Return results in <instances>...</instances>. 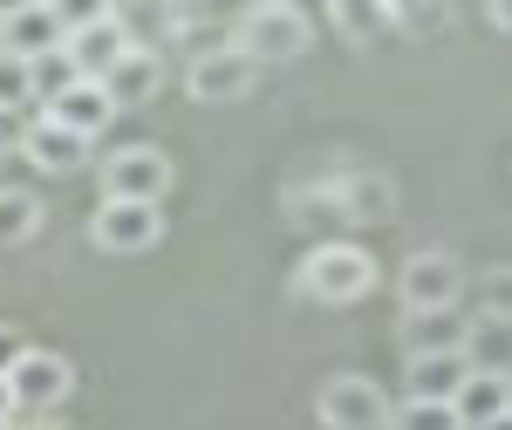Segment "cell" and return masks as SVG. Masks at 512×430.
<instances>
[{"instance_id": "6da1fadb", "label": "cell", "mask_w": 512, "mask_h": 430, "mask_svg": "<svg viewBox=\"0 0 512 430\" xmlns=\"http://www.w3.org/2000/svg\"><path fill=\"white\" fill-rule=\"evenodd\" d=\"M376 287V260L349 246V239H328V246H308V260L294 267V294L308 301H328V308H349Z\"/></svg>"}, {"instance_id": "7a4b0ae2", "label": "cell", "mask_w": 512, "mask_h": 430, "mask_svg": "<svg viewBox=\"0 0 512 430\" xmlns=\"http://www.w3.org/2000/svg\"><path fill=\"white\" fill-rule=\"evenodd\" d=\"M308 41H315V28L294 0H253L233 21V48L253 62H294V55H308Z\"/></svg>"}, {"instance_id": "3957f363", "label": "cell", "mask_w": 512, "mask_h": 430, "mask_svg": "<svg viewBox=\"0 0 512 430\" xmlns=\"http://www.w3.org/2000/svg\"><path fill=\"white\" fill-rule=\"evenodd\" d=\"M390 396L383 383H369V376H328L315 396V417L328 430H390Z\"/></svg>"}, {"instance_id": "277c9868", "label": "cell", "mask_w": 512, "mask_h": 430, "mask_svg": "<svg viewBox=\"0 0 512 430\" xmlns=\"http://www.w3.org/2000/svg\"><path fill=\"white\" fill-rule=\"evenodd\" d=\"M7 390H14V417H48L62 396L76 390V362L55 355V349H28L21 362H14Z\"/></svg>"}, {"instance_id": "5b68a950", "label": "cell", "mask_w": 512, "mask_h": 430, "mask_svg": "<svg viewBox=\"0 0 512 430\" xmlns=\"http://www.w3.org/2000/svg\"><path fill=\"white\" fill-rule=\"evenodd\" d=\"M171 192V157L158 144H123L103 157V198H137V205H164Z\"/></svg>"}, {"instance_id": "8992f818", "label": "cell", "mask_w": 512, "mask_h": 430, "mask_svg": "<svg viewBox=\"0 0 512 430\" xmlns=\"http://www.w3.org/2000/svg\"><path fill=\"white\" fill-rule=\"evenodd\" d=\"M396 294H403V314L458 308V301H465V267H458L451 253H410V260H403V280H396Z\"/></svg>"}, {"instance_id": "52a82bcc", "label": "cell", "mask_w": 512, "mask_h": 430, "mask_svg": "<svg viewBox=\"0 0 512 430\" xmlns=\"http://www.w3.org/2000/svg\"><path fill=\"white\" fill-rule=\"evenodd\" d=\"M89 239L103 253H151L164 239V205H137V198H103L96 219H89Z\"/></svg>"}, {"instance_id": "ba28073f", "label": "cell", "mask_w": 512, "mask_h": 430, "mask_svg": "<svg viewBox=\"0 0 512 430\" xmlns=\"http://www.w3.org/2000/svg\"><path fill=\"white\" fill-rule=\"evenodd\" d=\"M253 82H260V62L239 55L233 41H226V48H198L192 69H185V89H192L198 103H239Z\"/></svg>"}, {"instance_id": "9c48e42d", "label": "cell", "mask_w": 512, "mask_h": 430, "mask_svg": "<svg viewBox=\"0 0 512 430\" xmlns=\"http://www.w3.org/2000/svg\"><path fill=\"white\" fill-rule=\"evenodd\" d=\"M21 157H28L35 171H48V178H76L82 164H89V137L62 130L55 117H35L21 130Z\"/></svg>"}, {"instance_id": "30bf717a", "label": "cell", "mask_w": 512, "mask_h": 430, "mask_svg": "<svg viewBox=\"0 0 512 430\" xmlns=\"http://www.w3.org/2000/svg\"><path fill=\"white\" fill-rule=\"evenodd\" d=\"M62 48H69V62L82 69V82H103V76H110V69L123 62V55L137 48V41H130V28H123L117 14H110V21H96V28H76V35L62 41Z\"/></svg>"}, {"instance_id": "8fae6325", "label": "cell", "mask_w": 512, "mask_h": 430, "mask_svg": "<svg viewBox=\"0 0 512 430\" xmlns=\"http://www.w3.org/2000/svg\"><path fill=\"white\" fill-rule=\"evenodd\" d=\"M62 41H69V28L55 21V7H48V0H41V7H28V14H14V21L0 28V48H7V55H21V62L55 55Z\"/></svg>"}, {"instance_id": "7c38bea8", "label": "cell", "mask_w": 512, "mask_h": 430, "mask_svg": "<svg viewBox=\"0 0 512 430\" xmlns=\"http://www.w3.org/2000/svg\"><path fill=\"white\" fill-rule=\"evenodd\" d=\"M41 117H55L62 130H76V137H96V130H110L117 103H110V89H103V82H76V89H69V96H55Z\"/></svg>"}, {"instance_id": "4fadbf2b", "label": "cell", "mask_w": 512, "mask_h": 430, "mask_svg": "<svg viewBox=\"0 0 512 430\" xmlns=\"http://www.w3.org/2000/svg\"><path fill=\"white\" fill-rule=\"evenodd\" d=\"M465 335H472V321H465L458 308L410 314V321H403V349H410V362H417V355H458Z\"/></svg>"}, {"instance_id": "5bb4252c", "label": "cell", "mask_w": 512, "mask_h": 430, "mask_svg": "<svg viewBox=\"0 0 512 430\" xmlns=\"http://www.w3.org/2000/svg\"><path fill=\"white\" fill-rule=\"evenodd\" d=\"M472 383V355H417L410 362V396H431V403H458V390Z\"/></svg>"}, {"instance_id": "9a60e30c", "label": "cell", "mask_w": 512, "mask_h": 430, "mask_svg": "<svg viewBox=\"0 0 512 430\" xmlns=\"http://www.w3.org/2000/svg\"><path fill=\"white\" fill-rule=\"evenodd\" d=\"M451 410H458V424H465V430L499 424V417L512 410V376H485V369H472V383L458 390V403H451Z\"/></svg>"}, {"instance_id": "2e32d148", "label": "cell", "mask_w": 512, "mask_h": 430, "mask_svg": "<svg viewBox=\"0 0 512 430\" xmlns=\"http://www.w3.org/2000/svg\"><path fill=\"white\" fill-rule=\"evenodd\" d=\"M103 89H110V103H117V110H130V103H151V89H158V55L137 41L117 69L103 76Z\"/></svg>"}, {"instance_id": "e0dca14e", "label": "cell", "mask_w": 512, "mask_h": 430, "mask_svg": "<svg viewBox=\"0 0 512 430\" xmlns=\"http://www.w3.org/2000/svg\"><path fill=\"white\" fill-rule=\"evenodd\" d=\"M465 355H472V369H485V376H512V321L478 314L472 335H465Z\"/></svg>"}, {"instance_id": "ac0fdd59", "label": "cell", "mask_w": 512, "mask_h": 430, "mask_svg": "<svg viewBox=\"0 0 512 430\" xmlns=\"http://www.w3.org/2000/svg\"><path fill=\"white\" fill-rule=\"evenodd\" d=\"M328 21H335V35H349V41H376L396 14L383 0H328Z\"/></svg>"}, {"instance_id": "d6986e66", "label": "cell", "mask_w": 512, "mask_h": 430, "mask_svg": "<svg viewBox=\"0 0 512 430\" xmlns=\"http://www.w3.org/2000/svg\"><path fill=\"white\" fill-rule=\"evenodd\" d=\"M35 226H41V198L21 192V185H0V246L35 239Z\"/></svg>"}, {"instance_id": "ffe728a7", "label": "cell", "mask_w": 512, "mask_h": 430, "mask_svg": "<svg viewBox=\"0 0 512 430\" xmlns=\"http://www.w3.org/2000/svg\"><path fill=\"white\" fill-rule=\"evenodd\" d=\"M35 62H21V55H7L0 48V117H14V110H35Z\"/></svg>"}, {"instance_id": "44dd1931", "label": "cell", "mask_w": 512, "mask_h": 430, "mask_svg": "<svg viewBox=\"0 0 512 430\" xmlns=\"http://www.w3.org/2000/svg\"><path fill=\"white\" fill-rule=\"evenodd\" d=\"M390 430H465L451 403H431V396H403L390 410Z\"/></svg>"}, {"instance_id": "7402d4cb", "label": "cell", "mask_w": 512, "mask_h": 430, "mask_svg": "<svg viewBox=\"0 0 512 430\" xmlns=\"http://www.w3.org/2000/svg\"><path fill=\"white\" fill-rule=\"evenodd\" d=\"M76 82H82V69L69 62V48H55V55H41V62H35V96H41V110H48L55 96H69Z\"/></svg>"}, {"instance_id": "603a6c76", "label": "cell", "mask_w": 512, "mask_h": 430, "mask_svg": "<svg viewBox=\"0 0 512 430\" xmlns=\"http://www.w3.org/2000/svg\"><path fill=\"white\" fill-rule=\"evenodd\" d=\"M48 7H55V21H62L69 35H76V28H96V21H110V14H117V0H48Z\"/></svg>"}, {"instance_id": "cb8c5ba5", "label": "cell", "mask_w": 512, "mask_h": 430, "mask_svg": "<svg viewBox=\"0 0 512 430\" xmlns=\"http://www.w3.org/2000/svg\"><path fill=\"white\" fill-rule=\"evenodd\" d=\"M478 314H499V321H512V267H499V274L485 280V308Z\"/></svg>"}, {"instance_id": "d4e9b609", "label": "cell", "mask_w": 512, "mask_h": 430, "mask_svg": "<svg viewBox=\"0 0 512 430\" xmlns=\"http://www.w3.org/2000/svg\"><path fill=\"white\" fill-rule=\"evenodd\" d=\"M28 355V335L14 328V321H0V376H14V362Z\"/></svg>"}, {"instance_id": "484cf974", "label": "cell", "mask_w": 512, "mask_h": 430, "mask_svg": "<svg viewBox=\"0 0 512 430\" xmlns=\"http://www.w3.org/2000/svg\"><path fill=\"white\" fill-rule=\"evenodd\" d=\"M383 7H390L396 21H431L437 14V0H383Z\"/></svg>"}, {"instance_id": "4316f807", "label": "cell", "mask_w": 512, "mask_h": 430, "mask_svg": "<svg viewBox=\"0 0 512 430\" xmlns=\"http://www.w3.org/2000/svg\"><path fill=\"white\" fill-rule=\"evenodd\" d=\"M485 7H492V28H506V35H512V0H485Z\"/></svg>"}, {"instance_id": "83f0119b", "label": "cell", "mask_w": 512, "mask_h": 430, "mask_svg": "<svg viewBox=\"0 0 512 430\" xmlns=\"http://www.w3.org/2000/svg\"><path fill=\"white\" fill-rule=\"evenodd\" d=\"M28 7H41V0H0V28H7L14 14H28Z\"/></svg>"}, {"instance_id": "f1b7e54d", "label": "cell", "mask_w": 512, "mask_h": 430, "mask_svg": "<svg viewBox=\"0 0 512 430\" xmlns=\"http://www.w3.org/2000/svg\"><path fill=\"white\" fill-rule=\"evenodd\" d=\"M0 424H14V390H7V376H0Z\"/></svg>"}, {"instance_id": "f546056e", "label": "cell", "mask_w": 512, "mask_h": 430, "mask_svg": "<svg viewBox=\"0 0 512 430\" xmlns=\"http://www.w3.org/2000/svg\"><path fill=\"white\" fill-rule=\"evenodd\" d=\"M7 430H55V424H48V417H35V424H7Z\"/></svg>"}, {"instance_id": "4dcf8cb0", "label": "cell", "mask_w": 512, "mask_h": 430, "mask_svg": "<svg viewBox=\"0 0 512 430\" xmlns=\"http://www.w3.org/2000/svg\"><path fill=\"white\" fill-rule=\"evenodd\" d=\"M485 430H512V410H506V417H499V424H485Z\"/></svg>"}, {"instance_id": "1f68e13d", "label": "cell", "mask_w": 512, "mask_h": 430, "mask_svg": "<svg viewBox=\"0 0 512 430\" xmlns=\"http://www.w3.org/2000/svg\"><path fill=\"white\" fill-rule=\"evenodd\" d=\"M185 7H198V0H185Z\"/></svg>"}, {"instance_id": "d6a6232c", "label": "cell", "mask_w": 512, "mask_h": 430, "mask_svg": "<svg viewBox=\"0 0 512 430\" xmlns=\"http://www.w3.org/2000/svg\"><path fill=\"white\" fill-rule=\"evenodd\" d=\"M294 7H301V0H294Z\"/></svg>"}, {"instance_id": "836d02e7", "label": "cell", "mask_w": 512, "mask_h": 430, "mask_svg": "<svg viewBox=\"0 0 512 430\" xmlns=\"http://www.w3.org/2000/svg\"><path fill=\"white\" fill-rule=\"evenodd\" d=\"M0 430H7V424H0Z\"/></svg>"}, {"instance_id": "e575fe53", "label": "cell", "mask_w": 512, "mask_h": 430, "mask_svg": "<svg viewBox=\"0 0 512 430\" xmlns=\"http://www.w3.org/2000/svg\"><path fill=\"white\" fill-rule=\"evenodd\" d=\"M117 7H123V0H117Z\"/></svg>"}]
</instances>
